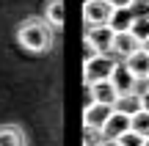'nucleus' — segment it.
Here are the masks:
<instances>
[{"label": "nucleus", "mask_w": 149, "mask_h": 146, "mask_svg": "<svg viewBox=\"0 0 149 146\" xmlns=\"http://www.w3.org/2000/svg\"><path fill=\"white\" fill-rule=\"evenodd\" d=\"M133 19H135V14H133V8H113V14H111V30L113 33H124V30H130L133 28Z\"/></svg>", "instance_id": "13"}, {"label": "nucleus", "mask_w": 149, "mask_h": 146, "mask_svg": "<svg viewBox=\"0 0 149 146\" xmlns=\"http://www.w3.org/2000/svg\"><path fill=\"white\" fill-rule=\"evenodd\" d=\"M86 42L94 44L97 53H111V47H113V30H111V25L86 28Z\"/></svg>", "instance_id": "6"}, {"label": "nucleus", "mask_w": 149, "mask_h": 146, "mask_svg": "<svg viewBox=\"0 0 149 146\" xmlns=\"http://www.w3.org/2000/svg\"><path fill=\"white\" fill-rule=\"evenodd\" d=\"M144 143H146V135H141V132H135V130H127L119 138V146H144Z\"/></svg>", "instance_id": "18"}, {"label": "nucleus", "mask_w": 149, "mask_h": 146, "mask_svg": "<svg viewBox=\"0 0 149 146\" xmlns=\"http://www.w3.org/2000/svg\"><path fill=\"white\" fill-rule=\"evenodd\" d=\"M44 19H47L55 30H61V28H64V0H47V3H44Z\"/></svg>", "instance_id": "14"}, {"label": "nucleus", "mask_w": 149, "mask_h": 146, "mask_svg": "<svg viewBox=\"0 0 149 146\" xmlns=\"http://www.w3.org/2000/svg\"><path fill=\"white\" fill-rule=\"evenodd\" d=\"M141 108H144V110H149V91H144V94H141Z\"/></svg>", "instance_id": "20"}, {"label": "nucleus", "mask_w": 149, "mask_h": 146, "mask_svg": "<svg viewBox=\"0 0 149 146\" xmlns=\"http://www.w3.org/2000/svg\"><path fill=\"white\" fill-rule=\"evenodd\" d=\"M144 91H149V77H146V80H141V83H138V94H144Z\"/></svg>", "instance_id": "21"}, {"label": "nucleus", "mask_w": 149, "mask_h": 146, "mask_svg": "<svg viewBox=\"0 0 149 146\" xmlns=\"http://www.w3.org/2000/svg\"><path fill=\"white\" fill-rule=\"evenodd\" d=\"M17 42H19L22 50L33 55H44L53 50L55 44V28L50 25L44 17H28V19L19 22L17 28Z\"/></svg>", "instance_id": "1"}, {"label": "nucleus", "mask_w": 149, "mask_h": 146, "mask_svg": "<svg viewBox=\"0 0 149 146\" xmlns=\"http://www.w3.org/2000/svg\"><path fill=\"white\" fill-rule=\"evenodd\" d=\"M127 130H130V116H124V113H119V110H113L111 119L102 124V138H105V141H119V138H122Z\"/></svg>", "instance_id": "8"}, {"label": "nucleus", "mask_w": 149, "mask_h": 146, "mask_svg": "<svg viewBox=\"0 0 149 146\" xmlns=\"http://www.w3.org/2000/svg\"><path fill=\"white\" fill-rule=\"evenodd\" d=\"M116 64H119V58L111 53H100L94 58L83 61V83L91 86V83H100V80H111Z\"/></svg>", "instance_id": "2"}, {"label": "nucleus", "mask_w": 149, "mask_h": 146, "mask_svg": "<svg viewBox=\"0 0 149 146\" xmlns=\"http://www.w3.org/2000/svg\"><path fill=\"white\" fill-rule=\"evenodd\" d=\"M111 83L116 86V91L119 94H130V91H138V77H133V72L124 66V61H119L116 64V69H113V75H111Z\"/></svg>", "instance_id": "7"}, {"label": "nucleus", "mask_w": 149, "mask_h": 146, "mask_svg": "<svg viewBox=\"0 0 149 146\" xmlns=\"http://www.w3.org/2000/svg\"><path fill=\"white\" fill-rule=\"evenodd\" d=\"M133 3H135V0H111L113 8H133Z\"/></svg>", "instance_id": "19"}, {"label": "nucleus", "mask_w": 149, "mask_h": 146, "mask_svg": "<svg viewBox=\"0 0 149 146\" xmlns=\"http://www.w3.org/2000/svg\"><path fill=\"white\" fill-rule=\"evenodd\" d=\"M105 138H102V130H94V127H83V146H102Z\"/></svg>", "instance_id": "17"}, {"label": "nucleus", "mask_w": 149, "mask_h": 146, "mask_svg": "<svg viewBox=\"0 0 149 146\" xmlns=\"http://www.w3.org/2000/svg\"><path fill=\"white\" fill-rule=\"evenodd\" d=\"M113 110H119V113L124 116H135L141 110V94L138 91H130V94H119L116 105H113Z\"/></svg>", "instance_id": "12"}, {"label": "nucleus", "mask_w": 149, "mask_h": 146, "mask_svg": "<svg viewBox=\"0 0 149 146\" xmlns=\"http://www.w3.org/2000/svg\"><path fill=\"white\" fill-rule=\"evenodd\" d=\"M124 66L133 72V77H138V80H146V77H149V53H146L144 47L135 50L130 58H124Z\"/></svg>", "instance_id": "10"}, {"label": "nucleus", "mask_w": 149, "mask_h": 146, "mask_svg": "<svg viewBox=\"0 0 149 146\" xmlns=\"http://www.w3.org/2000/svg\"><path fill=\"white\" fill-rule=\"evenodd\" d=\"M113 108L111 105H102V102H91L83 108V127H94V130H102L108 119H111Z\"/></svg>", "instance_id": "4"}, {"label": "nucleus", "mask_w": 149, "mask_h": 146, "mask_svg": "<svg viewBox=\"0 0 149 146\" xmlns=\"http://www.w3.org/2000/svg\"><path fill=\"white\" fill-rule=\"evenodd\" d=\"M0 146H28V135L19 124H0Z\"/></svg>", "instance_id": "11"}, {"label": "nucleus", "mask_w": 149, "mask_h": 146, "mask_svg": "<svg viewBox=\"0 0 149 146\" xmlns=\"http://www.w3.org/2000/svg\"><path fill=\"white\" fill-rule=\"evenodd\" d=\"M141 47H144V50H146V53H149V39H146V42H144V44H141Z\"/></svg>", "instance_id": "23"}, {"label": "nucleus", "mask_w": 149, "mask_h": 146, "mask_svg": "<svg viewBox=\"0 0 149 146\" xmlns=\"http://www.w3.org/2000/svg\"><path fill=\"white\" fill-rule=\"evenodd\" d=\"M88 88V94H91V102H102V105H116V99H119V91H116V86H113L111 80H100V83H91V86H86Z\"/></svg>", "instance_id": "9"}, {"label": "nucleus", "mask_w": 149, "mask_h": 146, "mask_svg": "<svg viewBox=\"0 0 149 146\" xmlns=\"http://www.w3.org/2000/svg\"><path fill=\"white\" fill-rule=\"evenodd\" d=\"M130 33H133V36L144 44L146 39H149V17H135V19H133V28H130Z\"/></svg>", "instance_id": "16"}, {"label": "nucleus", "mask_w": 149, "mask_h": 146, "mask_svg": "<svg viewBox=\"0 0 149 146\" xmlns=\"http://www.w3.org/2000/svg\"><path fill=\"white\" fill-rule=\"evenodd\" d=\"M135 50H141V42H138V39H135L130 30H124V33H113V47H111V55H116L119 61H124V58H130Z\"/></svg>", "instance_id": "5"}, {"label": "nucleus", "mask_w": 149, "mask_h": 146, "mask_svg": "<svg viewBox=\"0 0 149 146\" xmlns=\"http://www.w3.org/2000/svg\"><path fill=\"white\" fill-rule=\"evenodd\" d=\"M113 14V6L111 0H86L83 6V17H86V28H94V25H108Z\"/></svg>", "instance_id": "3"}, {"label": "nucleus", "mask_w": 149, "mask_h": 146, "mask_svg": "<svg viewBox=\"0 0 149 146\" xmlns=\"http://www.w3.org/2000/svg\"><path fill=\"white\" fill-rule=\"evenodd\" d=\"M102 146H119V141H105Z\"/></svg>", "instance_id": "22"}, {"label": "nucleus", "mask_w": 149, "mask_h": 146, "mask_svg": "<svg viewBox=\"0 0 149 146\" xmlns=\"http://www.w3.org/2000/svg\"><path fill=\"white\" fill-rule=\"evenodd\" d=\"M130 130H135V132H141V135L149 138V110L141 108L135 116H130Z\"/></svg>", "instance_id": "15"}]
</instances>
